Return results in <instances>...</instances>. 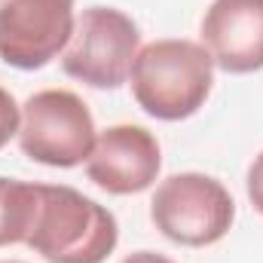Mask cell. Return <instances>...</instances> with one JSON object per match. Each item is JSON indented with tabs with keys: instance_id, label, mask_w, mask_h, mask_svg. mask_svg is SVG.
I'll list each match as a JSON object with an SVG mask.
<instances>
[{
	"instance_id": "obj_1",
	"label": "cell",
	"mask_w": 263,
	"mask_h": 263,
	"mask_svg": "<svg viewBox=\"0 0 263 263\" xmlns=\"http://www.w3.org/2000/svg\"><path fill=\"white\" fill-rule=\"evenodd\" d=\"M132 95L144 114L178 123L193 117L214 86V62L193 40H153L132 65Z\"/></svg>"
},
{
	"instance_id": "obj_2",
	"label": "cell",
	"mask_w": 263,
	"mask_h": 263,
	"mask_svg": "<svg viewBox=\"0 0 263 263\" xmlns=\"http://www.w3.org/2000/svg\"><path fill=\"white\" fill-rule=\"evenodd\" d=\"M120 239L117 217L65 184H40V211L28 236L34 248L49 263H104Z\"/></svg>"
},
{
	"instance_id": "obj_3",
	"label": "cell",
	"mask_w": 263,
	"mask_h": 263,
	"mask_svg": "<svg viewBox=\"0 0 263 263\" xmlns=\"http://www.w3.org/2000/svg\"><path fill=\"white\" fill-rule=\"evenodd\" d=\"M150 217L165 239L187 248H205L230 233L236 220V202L217 178L181 172L156 187Z\"/></svg>"
},
{
	"instance_id": "obj_4",
	"label": "cell",
	"mask_w": 263,
	"mask_h": 263,
	"mask_svg": "<svg viewBox=\"0 0 263 263\" xmlns=\"http://www.w3.org/2000/svg\"><path fill=\"white\" fill-rule=\"evenodd\" d=\"M138 49V25L123 9L89 6L73 22V34L62 52V67L67 77L92 89H117L129 80Z\"/></svg>"
},
{
	"instance_id": "obj_5",
	"label": "cell",
	"mask_w": 263,
	"mask_h": 263,
	"mask_svg": "<svg viewBox=\"0 0 263 263\" xmlns=\"http://www.w3.org/2000/svg\"><path fill=\"white\" fill-rule=\"evenodd\" d=\"M95 138V120L86 101L67 89L34 92L22 104L18 147L40 165L73 168L86 162Z\"/></svg>"
},
{
	"instance_id": "obj_6",
	"label": "cell",
	"mask_w": 263,
	"mask_h": 263,
	"mask_svg": "<svg viewBox=\"0 0 263 263\" xmlns=\"http://www.w3.org/2000/svg\"><path fill=\"white\" fill-rule=\"evenodd\" d=\"M73 0H0V59L37 70L62 55L73 34Z\"/></svg>"
},
{
	"instance_id": "obj_7",
	"label": "cell",
	"mask_w": 263,
	"mask_h": 263,
	"mask_svg": "<svg viewBox=\"0 0 263 263\" xmlns=\"http://www.w3.org/2000/svg\"><path fill=\"white\" fill-rule=\"evenodd\" d=\"M162 168L156 138L141 126H110L95 138L86 175L107 193L129 196L147 190Z\"/></svg>"
},
{
	"instance_id": "obj_8",
	"label": "cell",
	"mask_w": 263,
	"mask_h": 263,
	"mask_svg": "<svg viewBox=\"0 0 263 263\" xmlns=\"http://www.w3.org/2000/svg\"><path fill=\"white\" fill-rule=\"evenodd\" d=\"M202 46L227 73L260 70L263 0H214L202 15Z\"/></svg>"
},
{
	"instance_id": "obj_9",
	"label": "cell",
	"mask_w": 263,
	"mask_h": 263,
	"mask_svg": "<svg viewBox=\"0 0 263 263\" xmlns=\"http://www.w3.org/2000/svg\"><path fill=\"white\" fill-rule=\"evenodd\" d=\"M40 211V184L0 178V248L28 242Z\"/></svg>"
},
{
	"instance_id": "obj_10",
	"label": "cell",
	"mask_w": 263,
	"mask_h": 263,
	"mask_svg": "<svg viewBox=\"0 0 263 263\" xmlns=\"http://www.w3.org/2000/svg\"><path fill=\"white\" fill-rule=\"evenodd\" d=\"M18 123H22V107L15 104V98L0 86V150L9 144L12 135H18Z\"/></svg>"
},
{
	"instance_id": "obj_11",
	"label": "cell",
	"mask_w": 263,
	"mask_h": 263,
	"mask_svg": "<svg viewBox=\"0 0 263 263\" xmlns=\"http://www.w3.org/2000/svg\"><path fill=\"white\" fill-rule=\"evenodd\" d=\"M248 199H251V205L257 208L263 214V150L254 156V162H251V168H248Z\"/></svg>"
},
{
	"instance_id": "obj_12",
	"label": "cell",
	"mask_w": 263,
	"mask_h": 263,
	"mask_svg": "<svg viewBox=\"0 0 263 263\" xmlns=\"http://www.w3.org/2000/svg\"><path fill=\"white\" fill-rule=\"evenodd\" d=\"M120 263H175V260H168L165 254H156V251H135Z\"/></svg>"
}]
</instances>
